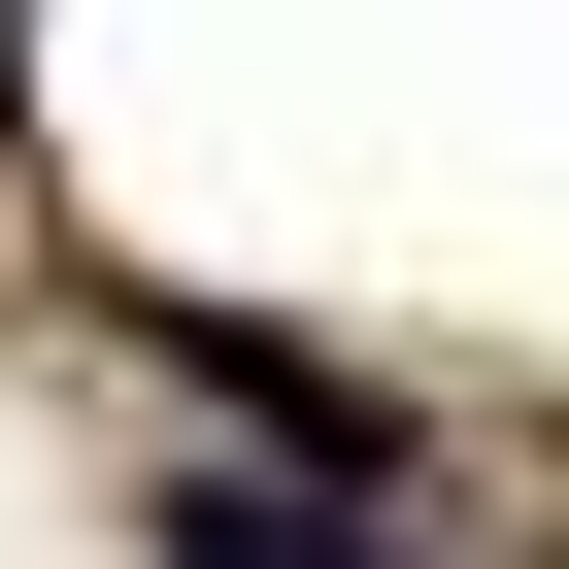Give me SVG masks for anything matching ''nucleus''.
Returning <instances> with one entry per match:
<instances>
[{"label":"nucleus","instance_id":"nucleus-1","mask_svg":"<svg viewBox=\"0 0 569 569\" xmlns=\"http://www.w3.org/2000/svg\"><path fill=\"white\" fill-rule=\"evenodd\" d=\"M168 569H402L336 469H168Z\"/></svg>","mask_w":569,"mask_h":569}]
</instances>
